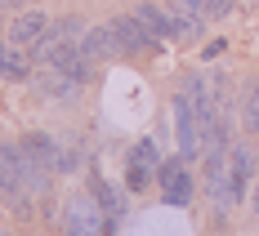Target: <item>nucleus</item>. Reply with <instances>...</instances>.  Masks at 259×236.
<instances>
[{"instance_id": "obj_5", "label": "nucleus", "mask_w": 259, "mask_h": 236, "mask_svg": "<svg viewBox=\"0 0 259 236\" xmlns=\"http://www.w3.org/2000/svg\"><path fill=\"white\" fill-rule=\"evenodd\" d=\"M112 31H116V40H121V53H148V49H156V45H161V40H156L152 31L134 18V14L112 18Z\"/></svg>"}, {"instance_id": "obj_19", "label": "nucleus", "mask_w": 259, "mask_h": 236, "mask_svg": "<svg viewBox=\"0 0 259 236\" xmlns=\"http://www.w3.org/2000/svg\"><path fill=\"white\" fill-rule=\"evenodd\" d=\"M5 5H9V9H18V5H23V0H5Z\"/></svg>"}, {"instance_id": "obj_12", "label": "nucleus", "mask_w": 259, "mask_h": 236, "mask_svg": "<svg viewBox=\"0 0 259 236\" xmlns=\"http://www.w3.org/2000/svg\"><path fill=\"white\" fill-rule=\"evenodd\" d=\"M0 76L5 80H27L31 76V53H23L18 45H0Z\"/></svg>"}, {"instance_id": "obj_17", "label": "nucleus", "mask_w": 259, "mask_h": 236, "mask_svg": "<svg viewBox=\"0 0 259 236\" xmlns=\"http://www.w3.org/2000/svg\"><path fill=\"white\" fill-rule=\"evenodd\" d=\"M246 130L259 134V85L250 89V98H246Z\"/></svg>"}, {"instance_id": "obj_14", "label": "nucleus", "mask_w": 259, "mask_h": 236, "mask_svg": "<svg viewBox=\"0 0 259 236\" xmlns=\"http://www.w3.org/2000/svg\"><path fill=\"white\" fill-rule=\"evenodd\" d=\"M85 31H90V27L80 23V14H63V18H54V27H50L54 40H85Z\"/></svg>"}, {"instance_id": "obj_1", "label": "nucleus", "mask_w": 259, "mask_h": 236, "mask_svg": "<svg viewBox=\"0 0 259 236\" xmlns=\"http://www.w3.org/2000/svg\"><path fill=\"white\" fill-rule=\"evenodd\" d=\"M175 134H179V156L183 160H197L206 152V130H201V111L192 107L188 94H175Z\"/></svg>"}, {"instance_id": "obj_3", "label": "nucleus", "mask_w": 259, "mask_h": 236, "mask_svg": "<svg viewBox=\"0 0 259 236\" xmlns=\"http://www.w3.org/2000/svg\"><path fill=\"white\" fill-rule=\"evenodd\" d=\"M156 179H161V192H165V205H188L192 201V174H188V160H161L156 165Z\"/></svg>"}, {"instance_id": "obj_4", "label": "nucleus", "mask_w": 259, "mask_h": 236, "mask_svg": "<svg viewBox=\"0 0 259 236\" xmlns=\"http://www.w3.org/2000/svg\"><path fill=\"white\" fill-rule=\"evenodd\" d=\"M54 18L45 14V9H23L14 23H9V45H18V49H31L36 40H45L50 36Z\"/></svg>"}, {"instance_id": "obj_15", "label": "nucleus", "mask_w": 259, "mask_h": 236, "mask_svg": "<svg viewBox=\"0 0 259 236\" xmlns=\"http://www.w3.org/2000/svg\"><path fill=\"white\" fill-rule=\"evenodd\" d=\"M130 165H134V169H148V174H152L156 165H161V152H156V143H152V138L134 143V152H130Z\"/></svg>"}, {"instance_id": "obj_8", "label": "nucleus", "mask_w": 259, "mask_h": 236, "mask_svg": "<svg viewBox=\"0 0 259 236\" xmlns=\"http://www.w3.org/2000/svg\"><path fill=\"white\" fill-rule=\"evenodd\" d=\"M170 14H175V27H179L183 40H197L206 31V14H201L197 0H170Z\"/></svg>"}, {"instance_id": "obj_2", "label": "nucleus", "mask_w": 259, "mask_h": 236, "mask_svg": "<svg viewBox=\"0 0 259 236\" xmlns=\"http://www.w3.org/2000/svg\"><path fill=\"white\" fill-rule=\"evenodd\" d=\"M103 218L107 214L99 210V201H90V196H72L67 201V210H63V232L67 236H103Z\"/></svg>"}, {"instance_id": "obj_20", "label": "nucleus", "mask_w": 259, "mask_h": 236, "mask_svg": "<svg viewBox=\"0 0 259 236\" xmlns=\"http://www.w3.org/2000/svg\"><path fill=\"white\" fill-rule=\"evenodd\" d=\"M0 236H5V232H0Z\"/></svg>"}, {"instance_id": "obj_10", "label": "nucleus", "mask_w": 259, "mask_h": 236, "mask_svg": "<svg viewBox=\"0 0 259 236\" xmlns=\"http://www.w3.org/2000/svg\"><path fill=\"white\" fill-rule=\"evenodd\" d=\"M18 143H23V152L36 160V165H45V169H58V152H63V147L54 143L50 134H23Z\"/></svg>"}, {"instance_id": "obj_6", "label": "nucleus", "mask_w": 259, "mask_h": 236, "mask_svg": "<svg viewBox=\"0 0 259 236\" xmlns=\"http://www.w3.org/2000/svg\"><path fill=\"white\" fill-rule=\"evenodd\" d=\"M255 179V152L250 147H228V183H233V205L246 201V183Z\"/></svg>"}, {"instance_id": "obj_18", "label": "nucleus", "mask_w": 259, "mask_h": 236, "mask_svg": "<svg viewBox=\"0 0 259 236\" xmlns=\"http://www.w3.org/2000/svg\"><path fill=\"white\" fill-rule=\"evenodd\" d=\"M250 205H255V210H259V183H255V192H250Z\"/></svg>"}, {"instance_id": "obj_7", "label": "nucleus", "mask_w": 259, "mask_h": 236, "mask_svg": "<svg viewBox=\"0 0 259 236\" xmlns=\"http://www.w3.org/2000/svg\"><path fill=\"white\" fill-rule=\"evenodd\" d=\"M134 18L148 27L156 40H175V36H179V27H175V14H170V9H161V5H152V0H143V5L134 9Z\"/></svg>"}, {"instance_id": "obj_16", "label": "nucleus", "mask_w": 259, "mask_h": 236, "mask_svg": "<svg viewBox=\"0 0 259 236\" xmlns=\"http://www.w3.org/2000/svg\"><path fill=\"white\" fill-rule=\"evenodd\" d=\"M197 5H201L206 18H228V14L237 9V0H197Z\"/></svg>"}, {"instance_id": "obj_9", "label": "nucleus", "mask_w": 259, "mask_h": 236, "mask_svg": "<svg viewBox=\"0 0 259 236\" xmlns=\"http://www.w3.org/2000/svg\"><path fill=\"white\" fill-rule=\"evenodd\" d=\"M80 49L90 53L94 63H107V58L121 53V40H116V31H112V23H107V27H90L85 40H80Z\"/></svg>"}, {"instance_id": "obj_13", "label": "nucleus", "mask_w": 259, "mask_h": 236, "mask_svg": "<svg viewBox=\"0 0 259 236\" xmlns=\"http://www.w3.org/2000/svg\"><path fill=\"white\" fill-rule=\"evenodd\" d=\"M94 201H99V210H103L107 218H121V214H125V196L112 183H103V179H94Z\"/></svg>"}, {"instance_id": "obj_11", "label": "nucleus", "mask_w": 259, "mask_h": 236, "mask_svg": "<svg viewBox=\"0 0 259 236\" xmlns=\"http://www.w3.org/2000/svg\"><path fill=\"white\" fill-rule=\"evenodd\" d=\"M36 85H40V98H50V103H72L76 89H80V80L63 76V72H50V76H40Z\"/></svg>"}]
</instances>
